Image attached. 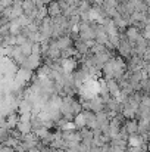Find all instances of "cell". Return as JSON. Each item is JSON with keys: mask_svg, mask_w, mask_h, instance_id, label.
I'll return each mask as SVG.
<instances>
[{"mask_svg": "<svg viewBox=\"0 0 150 152\" xmlns=\"http://www.w3.org/2000/svg\"><path fill=\"white\" fill-rule=\"evenodd\" d=\"M46 6H47V15L50 18H56V16L62 15V7H60L57 0H50Z\"/></svg>", "mask_w": 150, "mask_h": 152, "instance_id": "obj_1", "label": "cell"}, {"mask_svg": "<svg viewBox=\"0 0 150 152\" xmlns=\"http://www.w3.org/2000/svg\"><path fill=\"white\" fill-rule=\"evenodd\" d=\"M124 130L127 132V134H128V136H131V134H134V133H137V132H138V123H136L134 120H130V121H127V124H125Z\"/></svg>", "mask_w": 150, "mask_h": 152, "instance_id": "obj_2", "label": "cell"}]
</instances>
